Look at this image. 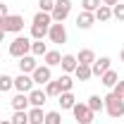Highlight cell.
I'll list each match as a JSON object with an SVG mask.
<instances>
[{
  "instance_id": "1",
  "label": "cell",
  "mask_w": 124,
  "mask_h": 124,
  "mask_svg": "<svg viewBox=\"0 0 124 124\" xmlns=\"http://www.w3.org/2000/svg\"><path fill=\"white\" fill-rule=\"evenodd\" d=\"M50 24H53V17L48 15V12H36L33 24H31V36H33V41H43L48 36V31H50Z\"/></svg>"
},
{
  "instance_id": "2",
  "label": "cell",
  "mask_w": 124,
  "mask_h": 124,
  "mask_svg": "<svg viewBox=\"0 0 124 124\" xmlns=\"http://www.w3.org/2000/svg\"><path fill=\"white\" fill-rule=\"evenodd\" d=\"M103 100H105V112H108L112 119H119L124 115V100L122 98H117L115 93H108Z\"/></svg>"
},
{
  "instance_id": "3",
  "label": "cell",
  "mask_w": 124,
  "mask_h": 124,
  "mask_svg": "<svg viewBox=\"0 0 124 124\" xmlns=\"http://www.w3.org/2000/svg\"><path fill=\"white\" fill-rule=\"evenodd\" d=\"M29 53H31V41L26 38V36H17L15 41L10 43V55L17 57V60L24 57V55H29Z\"/></svg>"
},
{
  "instance_id": "4",
  "label": "cell",
  "mask_w": 124,
  "mask_h": 124,
  "mask_svg": "<svg viewBox=\"0 0 124 124\" xmlns=\"http://www.w3.org/2000/svg\"><path fill=\"white\" fill-rule=\"evenodd\" d=\"M72 112H74V119H77L79 124H91L93 117H95V112H93L86 103H77V105L72 108Z\"/></svg>"
},
{
  "instance_id": "5",
  "label": "cell",
  "mask_w": 124,
  "mask_h": 124,
  "mask_svg": "<svg viewBox=\"0 0 124 124\" xmlns=\"http://www.w3.org/2000/svg\"><path fill=\"white\" fill-rule=\"evenodd\" d=\"M69 12H72V2L69 0H55V7H53L50 17H53V22H62L64 24V19L69 17Z\"/></svg>"
},
{
  "instance_id": "6",
  "label": "cell",
  "mask_w": 124,
  "mask_h": 124,
  "mask_svg": "<svg viewBox=\"0 0 124 124\" xmlns=\"http://www.w3.org/2000/svg\"><path fill=\"white\" fill-rule=\"evenodd\" d=\"M2 29H5V33H19L24 29V17L22 15H7L2 19Z\"/></svg>"
},
{
  "instance_id": "7",
  "label": "cell",
  "mask_w": 124,
  "mask_h": 124,
  "mask_svg": "<svg viewBox=\"0 0 124 124\" xmlns=\"http://www.w3.org/2000/svg\"><path fill=\"white\" fill-rule=\"evenodd\" d=\"M48 38L53 43H67V29L62 22H53L50 24V31H48Z\"/></svg>"
},
{
  "instance_id": "8",
  "label": "cell",
  "mask_w": 124,
  "mask_h": 124,
  "mask_svg": "<svg viewBox=\"0 0 124 124\" xmlns=\"http://www.w3.org/2000/svg\"><path fill=\"white\" fill-rule=\"evenodd\" d=\"M31 79H33V84H41V86H46L48 81H53V72H50V67H48V64H38V67L33 69Z\"/></svg>"
},
{
  "instance_id": "9",
  "label": "cell",
  "mask_w": 124,
  "mask_h": 124,
  "mask_svg": "<svg viewBox=\"0 0 124 124\" xmlns=\"http://www.w3.org/2000/svg\"><path fill=\"white\" fill-rule=\"evenodd\" d=\"M33 79H31V74H19V77L15 79V88L19 93H29V91H33Z\"/></svg>"
},
{
  "instance_id": "10",
  "label": "cell",
  "mask_w": 124,
  "mask_h": 124,
  "mask_svg": "<svg viewBox=\"0 0 124 124\" xmlns=\"http://www.w3.org/2000/svg\"><path fill=\"white\" fill-rule=\"evenodd\" d=\"M19 72L22 74H33V69L38 67V62H36V57L33 55H24V57H19Z\"/></svg>"
},
{
  "instance_id": "11",
  "label": "cell",
  "mask_w": 124,
  "mask_h": 124,
  "mask_svg": "<svg viewBox=\"0 0 124 124\" xmlns=\"http://www.w3.org/2000/svg\"><path fill=\"white\" fill-rule=\"evenodd\" d=\"M46 91L43 88H33V91H29V105L31 108H43V103H46Z\"/></svg>"
},
{
  "instance_id": "12",
  "label": "cell",
  "mask_w": 124,
  "mask_h": 124,
  "mask_svg": "<svg viewBox=\"0 0 124 124\" xmlns=\"http://www.w3.org/2000/svg\"><path fill=\"white\" fill-rule=\"evenodd\" d=\"M110 62H112L110 57H100V60L95 57V62L91 64V72H93V77H103V74H105V72L110 69Z\"/></svg>"
},
{
  "instance_id": "13",
  "label": "cell",
  "mask_w": 124,
  "mask_h": 124,
  "mask_svg": "<svg viewBox=\"0 0 124 124\" xmlns=\"http://www.w3.org/2000/svg\"><path fill=\"white\" fill-rule=\"evenodd\" d=\"M57 103H60L62 110H72L74 105H77V98H74V93H72V91H62L60 95H57Z\"/></svg>"
},
{
  "instance_id": "14",
  "label": "cell",
  "mask_w": 124,
  "mask_h": 124,
  "mask_svg": "<svg viewBox=\"0 0 124 124\" xmlns=\"http://www.w3.org/2000/svg\"><path fill=\"white\" fill-rule=\"evenodd\" d=\"M10 105H12V110H29V93H17L15 98L10 100Z\"/></svg>"
},
{
  "instance_id": "15",
  "label": "cell",
  "mask_w": 124,
  "mask_h": 124,
  "mask_svg": "<svg viewBox=\"0 0 124 124\" xmlns=\"http://www.w3.org/2000/svg\"><path fill=\"white\" fill-rule=\"evenodd\" d=\"M93 22H95V17H93V12H84V10H81V12H79V17H77V26L79 29H91L93 26Z\"/></svg>"
},
{
  "instance_id": "16",
  "label": "cell",
  "mask_w": 124,
  "mask_h": 124,
  "mask_svg": "<svg viewBox=\"0 0 124 124\" xmlns=\"http://www.w3.org/2000/svg\"><path fill=\"white\" fill-rule=\"evenodd\" d=\"M62 72H64V74H72V72H74V69H77V55H62Z\"/></svg>"
},
{
  "instance_id": "17",
  "label": "cell",
  "mask_w": 124,
  "mask_h": 124,
  "mask_svg": "<svg viewBox=\"0 0 124 124\" xmlns=\"http://www.w3.org/2000/svg\"><path fill=\"white\" fill-rule=\"evenodd\" d=\"M77 62L79 64H93V62H95V53H93L91 48H84V50H79Z\"/></svg>"
},
{
  "instance_id": "18",
  "label": "cell",
  "mask_w": 124,
  "mask_h": 124,
  "mask_svg": "<svg viewBox=\"0 0 124 124\" xmlns=\"http://www.w3.org/2000/svg\"><path fill=\"white\" fill-rule=\"evenodd\" d=\"M26 115H29V124H43V119H46L43 108H31L26 110Z\"/></svg>"
},
{
  "instance_id": "19",
  "label": "cell",
  "mask_w": 124,
  "mask_h": 124,
  "mask_svg": "<svg viewBox=\"0 0 124 124\" xmlns=\"http://www.w3.org/2000/svg\"><path fill=\"white\" fill-rule=\"evenodd\" d=\"M74 77H77L79 81H88V79L93 77L91 64H77V69H74Z\"/></svg>"
},
{
  "instance_id": "20",
  "label": "cell",
  "mask_w": 124,
  "mask_h": 124,
  "mask_svg": "<svg viewBox=\"0 0 124 124\" xmlns=\"http://www.w3.org/2000/svg\"><path fill=\"white\" fill-rule=\"evenodd\" d=\"M117 81H119V77H117V72H115V69H108V72L100 77V84H103V86H108V88H115V84H117Z\"/></svg>"
},
{
  "instance_id": "21",
  "label": "cell",
  "mask_w": 124,
  "mask_h": 124,
  "mask_svg": "<svg viewBox=\"0 0 124 124\" xmlns=\"http://www.w3.org/2000/svg\"><path fill=\"white\" fill-rule=\"evenodd\" d=\"M93 17H95L98 22H110V19H112V7H108V5H100V7L93 12Z\"/></svg>"
},
{
  "instance_id": "22",
  "label": "cell",
  "mask_w": 124,
  "mask_h": 124,
  "mask_svg": "<svg viewBox=\"0 0 124 124\" xmlns=\"http://www.w3.org/2000/svg\"><path fill=\"white\" fill-rule=\"evenodd\" d=\"M43 62H46L48 67H55V64H60V62H62V55L57 53V50H48L46 55H43Z\"/></svg>"
},
{
  "instance_id": "23",
  "label": "cell",
  "mask_w": 124,
  "mask_h": 124,
  "mask_svg": "<svg viewBox=\"0 0 124 124\" xmlns=\"http://www.w3.org/2000/svg\"><path fill=\"white\" fill-rule=\"evenodd\" d=\"M86 105H88V108H91L93 112H103V110H105V100H103L100 95H91Z\"/></svg>"
},
{
  "instance_id": "24",
  "label": "cell",
  "mask_w": 124,
  "mask_h": 124,
  "mask_svg": "<svg viewBox=\"0 0 124 124\" xmlns=\"http://www.w3.org/2000/svg\"><path fill=\"white\" fill-rule=\"evenodd\" d=\"M60 93H62V88H60V84H57V81H48V84H46V95L57 98Z\"/></svg>"
},
{
  "instance_id": "25",
  "label": "cell",
  "mask_w": 124,
  "mask_h": 124,
  "mask_svg": "<svg viewBox=\"0 0 124 124\" xmlns=\"http://www.w3.org/2000/svg\"><path fill=\"white\" fill-rule=\"evenodd\" d=\"M43 124H62V115L57 112V110H50V112H46Z\"/></svg>"
},
{
  "instance_id": "26",
  "label": "cell",
  "mask_w": 124,
  "mask_h": 124,
  "mask_svg": "<svg viewBox=\"0 0 124 124\" xmlns=\"http://www.w3.org/2000/svg\"><path fill=\"white\" fill-rule=\"evenodd\" d=\"M57 84H60L62 91H72V88H74V79L69 77V74H62V77L57 79Z\"/></svg>"
},
{
  "instance_id": "27",
  "label": "cell",
  "mask_w": 124,
  "mask_h": 124,
  "mask_svg": "<svg viewBox=\"0 0 124 124\" xmlns=\"http://www.w3.org/2000/svg\"><path fill=\"white\" fill-rule=\"evenodd\" d=\"M10 122H12V124H29V115H26V110H17Z\"/></svg>"
},
{
  "instance_id": "28",
  "label": "cell",
  "mask_w": 124,
  "mask_h": 124,
  "mask_svg": "<svg viewBox=\"0 0 124 124\" xmlns=\"http://www.w3.org/2000/svg\"><path fill=\"white\" fill-rule=\"evenodd\" d=\"M100 5H103L100 0H81V10L84 12H95Z\"/></svg>"
},
{
  "instance_id": "29",
  "label": "cell",
  "mask_w": 124,
  "mask_h": 124,
  "mask_svg": "<svg viewBox=\"0 0 124 124\" xmlns=\"http://www.w3.org/2000/svg\"><path fill=\"white\" fill-rule=\"evenodd\" d=\"M10 88H15V79L7 77V74H0V91H10Z\"/></svg>"
},
{
  "instance_id": "30",
  "label": "cell",
  "mask_w": 124,
  "mask_h": 124,
  "mask_svg": "<svg viewBox=\"0 0 124 124\" xmlns=\"http://www.w3.org/2000/svg\"><path fill=\"white\" fill-rule=\"evenodd\" d=\"M48 48L43 41H31V55H46Z\"/></svg>"
},
{
  "instance_id": "31",
  "label": "cell",
  "mask_w": 124,
  "mask_h": 124,
  "mask_svg": "<svg viewBox=\"0 0 124 124\" xmlns=\"http://www.w3.org/2000/svg\"><path fill=\"white\" fill-rule=\"evenodd\" d=\"M53 7H55V0H38V12H53Z\"/></svg>"
},
{
  "instance_id": "32",
  "label": "cell",
  "mask_w": 124,
  "mask_h": 124,
  "mask_svg": "<svg viewBox=\"0 0 124 124\" xmlns=\"http://www.w3.org/2000/svg\"><path fill=\"white\" fill-rule=\"evenodd\" d=\"M112 17H115L117 22H124V2H117V5L112 7Z\"/></svg>"
},
{
  "instance_id": "33",
  "label": "cell",
  "mask_w": 124,
  "mask_h": 124,
  "mask_svg": "<svg viewBox=\"0 0 124 124\" xmlns=\"http://www.w3.org/2000/svg\"><path fill=\"white\" fill-rule=\"evenodd\" d=\"M112 93H115L117 98H122V100H124V79H119V81L115 84V88H112Z\"/></svg>"
},
{
  "instance_id": "34",
  "label": "cell",
  "mask_w": 124,
  "mask_h": 124,
  "mask_svg": "<svg viewBox=\"0 0 124 124\" xmlns=\"http://www.w3.org/2000/svg\"><path fill=\"white\" fill-rule=\"evenodd\" d=\"M7 15H10V10H7V5H5V2H0V17L5 19Z\"/></svg>"
},
{
  "instance_id": "35",
  "label": "cell",
  "mask_w": 124,
  "mask_h": 124,
  "mask_svg": "<svg viewBox=\"0 0 124 124\" xmlns=\"http://www.w3.org/2000/svg\"><path fill=\"white\" fill-rule=\"evenodd\" d=\"M100 2H103V5H108V7H115L119 0H100Z\"/></svg>"
},
{
  "instance_id": "36",
  "label": "cell",
  "mask_w": 124,
  "mask_h": 124,
  "mask_svg": "<svg viewBox=\"0 0 124 124\" xmlns=\"http://www.w3.org/2000/svg\"><path fill=\"white\" fill-rule=\"evenodd\" d=\"M2 38H5V29L0 26V41H2Z\"/></svg>"
},
{
  "instance_id": "37",
  "label": "cell",
  "mask_w": 124,
  "mask_h": 124,
  "mask_svg": "<svg viewBox=\"0 0 124 124\" xmlns=\"http://www.w3.org/2000/svg\"><path fill=\"white\" fill-rule=\"evenodd\" d=\"M119 60H122V62H124V48H122V53H119Z\"/></svg>"
},
{
  "instance_id": "38",
  "label": "cell",
  "mask_w": 124,
  "mask_h": 124,
  "mask_svg": "<svg viewBox=\"0 0 124 124\" xmlns=\"http://www.w3.org/2000/svg\"><path fill=\"white\" fill-rule=\"evenodd\" d=\"M0 124H12V122H10V119H2V122H0Z\"/></svg>"
},
{
  "instance_id": "39",
  "label": "cell",
  "mask_w": 124,
  "mask_h": 124,
  "mask_svg": "<svg viewBox=\"0 0 124 124\" xmlns=\"http://www.w3.org/2000/svg\"><path fill=\"white\" fill-rule=\"evenodd\" d=\"M0 26H2V17H0Z\"/></svg>"
}]
</instances>
